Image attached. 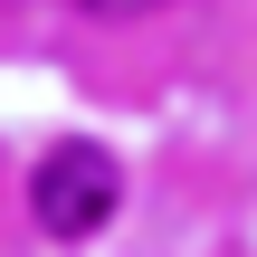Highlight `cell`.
Returning a JSON list of instances; mask_svg holds the SVG:
<instances>
[{
	"instance_id": "6da1fadb",
	"label": "cell",
	"mask_w": 257,
	"mask_h": 257,
	"mask_svg": "<svg viewBox=\"0 0 257 257\" xmlns=\"http://www.w3.org/2000/svg\"><path fill=\"white\" fill-rule=\"evenodd\" d=\"M124 210V172L105 143H57L38 172H29V219L48 238H95L105 219Z\"/></svg>"
},
{
	"instance_id": "7a4b0ae2",
	"label": "cell",
	"mask_w": 257,
	"mask_h": 257,
	"mask_svg": "<svg viewBox=\"0 0 257 257\" xmlns=\"http://www.w3.org/2000/svg\"><path fill=\"white\" fill-rule=\"evenodd\" d=\"M86 19H143V10H172V0H76Z\"/></svg>"
}]
</instances>
